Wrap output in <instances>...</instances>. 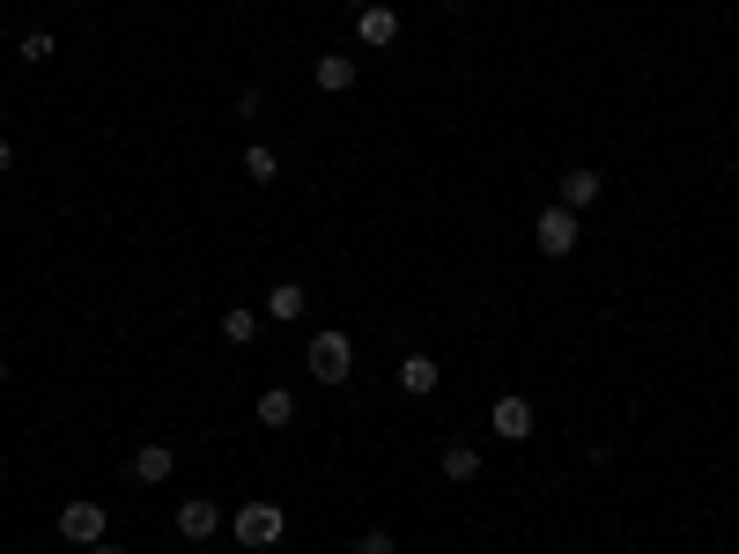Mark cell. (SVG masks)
Wrapping results in <instances>:
<instances>
[{
    "label": "cell",
    "mask_w": 739,
    "mask_h": 554,
    "mask_svg": "<svg viewBox=\"0 0 739 554\" xmlns=\"http://www.w3.org/2000/svg\"><path fill=\"white\" fill-rule=\"evenodd\" d=\"M251 333H259V326H251V311H222V340H237V348H245Z\"/></svg>",
    "instance_id": "cell-18"
},
{
    "label": "cell",
    "mask_w": 739,
    "mask_h": 554,
    "mask_svg": "<svg viewBox=\"0 0 739 554\" xmlns=\"http://www.w3.org/2000/svg\"><path fill=\"white\" fill-rule=\"evenodd\" d=\"M533 244H540L547 259H563V252H577V207H547V215L533 222Z\"/></svg>",
    "instance_id": "cell-3"
},
{
    "label": "cell",
    "mask_w": 739,
    "mask_h": 554,
    "mask_svg": "<svg viewBox=\"0 0 739 554\" xmlns=\"http://www.w3.org/2000/svg\"><path fill=\"white\" fill-rule=\"evenodd\" d=\"M267 311L274 318H303V281H274V289H267Z\"/></svg>",
    "instance_id": "cell-14"
},
{
    "label": "cell",
    "mask_w": 739,
    "mask_h": 554,
    "mask_svg": "<svg viewBox=\"0 0 739 554\" xmlns=\"http://www.w3.org/2000/svg\"><path fill=\"white\" fill-rule=\"evenodd\" d=\"M89 554H126V547H111V540H97V547H89Z\"/></svg>",
    "instance_id": "cell-20"
},
{
    "label": "cell",
    "mask_w": 739,
    "mask_h": 554,
    "mask_svg": "<svg viewBox=\"0 0 739 554\" xmlns=\"http://www.w3.org/2000/svg\"><path fill=\"white\" fill-rule=\"evenodd\" d=\"M126 473H133V481H171V473H178V451H171V444H141V451L126 458Z\"/></svg>",
    "instance_id": "cell-7"
},
{
    "label": "cell",
    "mask_w": 739,
    "mask_h": 554,
    "mask_svg": "<svg viewBox=\"0 0 739 554\" xmlns=\"http://www.w3.org/2000/svg\"><path fill=\"white\" fill-rule=\"evenodd\" d=\"M0 222H8V207H0Z\"/></svg>",
    "instance_id": "cell-23"
},
{
    "label": "cell",
    "mask_w": 739,
    "mask_h": 554,
    "mask_svg": "<svg viewBox=\"0 0 739 554\" xmlns=\"http://www.w3.org/2000/svg\"><path fill=\"white\" fill-rule=\"evenodd\" d=\"M0 377H8V355H0Z\"/></svg>",
    "instance_id": "cell-22"
},
{
    "label": "cell",
    "mask_w": 739,
    "mask_h": 554,
    "mask_svg": "<svg viewBox=\"0 0 739 554\" xmlns=\"http://www.w3.org/2000/svg\"><path fill=\"white\" fill-rule=\"evenodd\" d=\"M52 52H60V38H52V30H23V60H30V67H45Z\"/></svg>",
    "instance_id": "cell-16"
},
{
    "label": "cell",
    "mask_w": 739,
    "mask_h": 554,
    "mask_svg": "<svg viewBox=\"0 0 739 554\" xmlns=\"http://www.w3.org/2000/svg\"><path fill=\"white\" fill-rule=\"evenodd\" d=\"M52 525H60L67 547H97V540H104V503H67Z\"/></svg>",
    "instance_id": "cell-4"
},
{
    "label": "cell",
    "mask_w": 739,
    "mask_h": 554,
    "mask_svg": "<svg viewBox=\"0 0 739 554\" xmlns=\"http://www.w3.org/2000/svg\"><path fill=\"white\" fill-rule=\"evenodd\" d=\"M347 370H355V340L347 333H311V377H319V385H347Z\"/></svg>",
    "instance_id": "cell-2"
},
{
    "label": "cell",
    "mask_w": 739,
    "mask_h": 554,
    "mask_svg": "<svg viewBox=\"0 0 739 554\" xmlns=\"http://www.w3.org/2000/svg\"><path fill=\"white\" fill-rule=\"evenodd\" d=\"M171 525H178V532H185V540H193V547H200V540H215V532L229 525V518H222V510L207 503V496H185V503L171 510Z\"/></svg>",
    "instance_id": "cell-5"
},
{
    "label": "cell",
    "mask_w": 739,
    "mask_h": 554,
    "mask_svg": "<svg viewBox=\"0 0 739 554\" xmlns=\"http://www.w3.org/2000/svg\"><path fill=\"white\" fill-rule=\"evenodd\" d=\"M437 377H443L437 355H407V362H399V385H407V392H437Z\"/></svg>",
    "instance_id": "cell-12"
},
{
    "label": "cell",
    "mask_w": 739,
    "mask_h": 554,
    "mask_svg": "<svg viewBox=\"0 0 739 554\" xmlns=\"http://www.w3.org/2000/svg\"><path fill=\"white\" fill-rule=\"evenodd\" d=\"M237 163H245L251 185H274V178H281V156H274V148H259V141H251L245 156H237Z\"/></svg>",
    "instance_id": "cell-13"
},
{
    "label": "cell",
    "mask_w": 739,
    "mask_h": 554,
    "mask_svg": "<svg viewBox=\"0 0 739 554\" xmlns=\"http://www.w3.org/2000/svg\"><path fill=\"white\" fill-rule=\"evenodd\" d=\"M311 82H319L325 97H341V89H355V60H347V52H325L319 67H311Z\"/></svg>",
    "instance_id": "cell-10"
},
{
    "label": "cell",
    "mask_w": 739,
    "mask_h": 554,
    "mask_svg": "<svg viewBox=\"0 0 739 554\" xmlns=\"http://www.w3.org/2000/svg\"><path fill=\"white\" fill-rule=\"evenodd\" d=\"M489 422H495V436H503V444H525V436H533V399H495Z\"/></svg>",
    "instance_id": "cell-6"
},
{
    "label": "cell",
    "mask_w": 739,
    "mask_h": 554,
    "mask_svg": "<svg viewBox=\"0 0 739 554\" xmlns=\"http://www.w3.org/2000/svg\"><path fill=\"white\" fill-rule=\"evenodd\" d=\"M281 532H289V510L267 503V496H259V503H245L237 518H229V540H237V547H274Z\"/></svg>",
    "instance_id": "cell-1"
},
{
    "label": "cell",
    "mask_w": 739,
    "mask_h": 554,
    "mask_svg": "<svg viewBox=\"0 0 739 554\" xmlns=\"http://www.w3.org/2000/svg\"><path fill=\"white\" fill-rule=\"evenodd\" d=\"M355 554H399V540L385 525H370V532H355Z\"/></svg>",
    "instance_id": "cell-17"
},
{
    "label": "cell",
    "mask_w": 739,
    "mask_h": 554,
    "mask_svg": "<svg viewBox=\"0 0 739 554\" xmlns=\"http://www.w3.org/2000/svg\"><path fill=\"white\" fill-rule=\"evenodd\" d=\"M347 8H370V0H347Z\"/></svg>",
    "instance_id": "cell-21"
},
{
    "label": "cell",
    "mask_w": 739,
    "mask_h": 554,
    "mask_svg": "<svg viewBox=\"0 0 739 554\" xmlns=\"http://www.w3.org/2000/svg\"><path fill=\"white\" fill-rule=\"evenodd\" d=\"M473 473H481V451H473V444H451V451H443V481H473Z\"/></svg>",
    "instance_id": "cell-15"
},
{
    "label": "cell",
    "mask_w": 739,
    "mask_h": 554,
    "mask_svg": "<svg viewBox=\"0 0 739 554\" xmlns=\"http://www.w3.org/2000/svg\"><path fill=\"white\" fill-rule=\"evenodd\" d=\"M355 38H363V45H399V15L370 0V8H355Z\"/></svg>",
    "instance_id": "cell-8"
},
{
    "label": "cell",
    "mask_w": 739,
    "mask_h": 554,
    "mask_svg": "<svg viewBox=\"0 0 739 554\" xmlns=\"http://www.w3.org/2000/svg\"><path fill=\"white\" fill-rule=\"evenodd\" d=\"M251 414H259V429H289L296 422V392H259V407Z\"/></svg>",
    "instance_id": "cell-11"
},
{
    "label": "cell",
    "mask_w": 739,
    "mask_h": 554,
    "mask_svg": "<svg viewBox=\"0 0 739 554\" xmlns=\"http://www.w3.org/2000/svg\"><path fill=\"white\" fill-rule=\"evenodd\" d=\"M599 193H607V178H599L591 163H569L563 170V207H591Z\"/></svg>",
    "instance_id": "cell-9"
},
{
    "label": "cell",
    "mask_w": 739,
    "mask_h": 554,
    "mask_svg": "<svg viewBox=\"0 0 739 554\" xmlns=\"http://www.w3.org/2000/svg\"><path fill=\"white\" fill-rule=\"evenodd\" d=\"M8 170H15V148H8V141H0V178H8Z\"/></svg>",
    "instance_id": "cell-19"
}]
</instances>
